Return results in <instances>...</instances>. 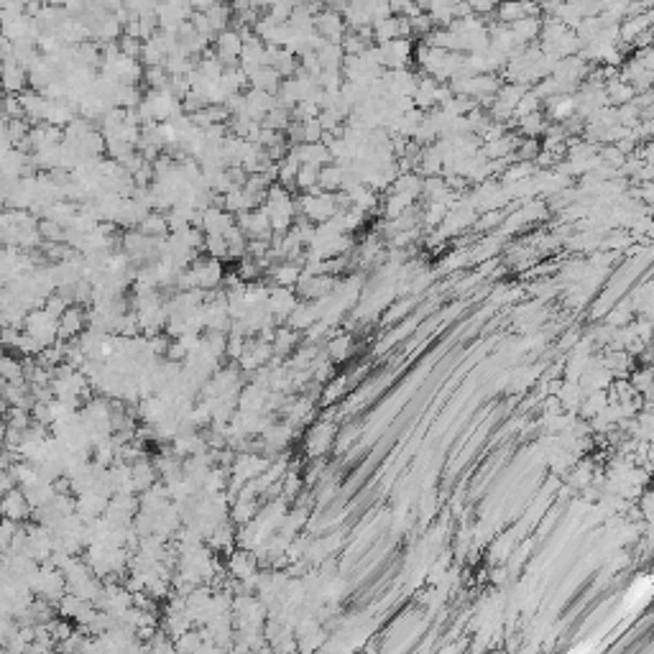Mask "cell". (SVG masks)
Wrapping results in <instances>:
<instances>
[{"label":"cell","instance_id":"83f0119b","mask_svg":"<svg viewBox=\"0 0 654 654\" xmlns=\"http://www.w3.org/2000/svg\"><path fill=\"white\" fill-rule=\"evenodd\" d=\"M197 70L205 74V77H210V79H220L223 74H225V64L220 61V57L215 54V49H207L205 54H200L197 57Z\"/></svg>","mask_w":654,"mask_h":654},{"label":"cell","instance_id":"2e32d148","mask_svg":"<svg viewBox=\"0 0 654 654\" xmlns=\"http://www.w3.org/2000/svg\"><path fill=\"white\" fill-rule=\"evenodd\" d=\"M511 31H514L519 46H529L532 41H537L542 34V18L540 16H527L522 21L511 23Z\"/></svg>","mask_w":654,"mask_h":654},{"label":"cell","instance_id":"603a6c76","mask_svg":"<svg viewBox=\"0 0 654 654\" xmlns=\"http://www.w3.org/2000/svg\"><path fill=\"white\" fill-rule=\"evenodd\" d=\"M297 192L299 194H320L325 192L323 187H320V166H312V164H302L299 166V174H297Z\"/></svg>","mask_w":654,"mask_h":654},{"label":"cell","instance_id":"1f68e13d","mask_svg":"<svg viewBox=\"0 0 654 654\" xmlns=\"http://www.w3.org/2000/svg\"><path fill=\"white\" fill-rule=\"evenodd\" d=\"M634 85L631 82H624V79H611L609 88H606V95H609V103H616V105H624V103H631L634 100Z\"/></svg>","mask_w":654,"mask_h":654},{"label":"cell","instance_id":"7dc6e473","mask_svg":"<svg viewBox=\"0 0 654 654\" xmlns=\"http://www.w3.org/2000/svg\"><path fill=\"white\" fill-rule=\"evenodd\" d=\"M414 3H417L422 10H429V6H432V0H414Z\"/></svg>","mask_w":654,"mask_h":654},{"label":"cell","instance_id":"9a60e30c","mask_svg":"<svg viewBox=\"0 0 654 654\" xmlns=\"http://www.w3.org/2000/svg\"><path fill=\"white\" fill-rule=\"evenodd\" d=\"M317 320H320V312H317L314 302H299V305L294 307V312L287 317V325L289 327H294V330H299V332H305V330H309Z\"/></svg>","mask_w":654,"mask_h":654},{"label":"cell","instance_id":"7402d4cb","mask_svg":"<svg viewBox=\"0 0 654 654\" xmlns=\"http://www.w3.org/2000/svg\"><path fill=\"white\" fill-rule=\"evenodd\" d=\"M527 16H529L527 13V0H501L496 8V21L498 23H506V26H511V23H516V21H522Z\"/></svg>","mask_w":654,"mask_h":654},{"label":"cell","instance_id":"8d00e7d4","mask_svg":"<svg viewBox=\"0 0 654 654\" xmlns=\"http://www.w3.org/2000/svg\"><path fill=\"white\" fill-rule=\"evenodd\" d=\"M345 386H348V376H338L332 378L330 384H325V391L320 396V404H335L345 394Z\"/></svg>","mask_w":654,"mask_h":654},{"label":"cell","instance_id":"30bf717a","mask_svg":"<svg viewBox=\"0 0 654 654\" xmlns=\"http://www.w3.org/2000/svg\"><path fill=\"white\" fill-rule=\"evenodd\" d=\"M88 327V309L82 305H70L59 317V340H74Z\"/></svg>","mask_w":654,"mask_h":654},{"label":"cell","instance_id":"f1b7e54d","mask_svg":"<svg viewBox=\"0 0 654 654\" xmlns=\"http://www.w3.org/2000/svg\"><path fill=\"white\" fill-rule=\"evenodd\" d=\"M276 100H279V105L287 108V110H292V108L302 100V90H299L297 77H287L281 82V88L276 90Z\"/></svg>","mask_w":654,"mask_h":654},{"label":"cell","instance_id":"8fae6325","mask_svg":"<svg viewBox=\"0 0 654 654\" xmlns=\"http://www.w3.org/2000/svg\"><path fill=\"white\" fill-rule=\"evenodd\" d=\"M31 511H34V506H31V501H28L26 491L21 489H10L8 493H3V514L8 516V519H13V522H26V519H31Z\"/></svg>","mask_w":654,"mask_h":654},{"label":"cell","instance_id":"cb8c5ba5","mask_svg":"<svg viewBox=\"0 0 654 654\" xmlns=\"http://www.w3.org/2000/svg\"><path fill=\"white\" fill-rule=\"evenodd\" d=\"M317 57H320V64L323 70H343V61H345V49L343 44H335V41H327L317 49Z\"/></svg>","mask_w":654,"mask_h":654},{"label":"cell","instance_id":"7bdbcfd3","mask_svg":"<svg viewBox=\"0 0 654 654\" xmlns=\"http://www.w3.org/2000/svg\"><path fill=\"white\" fill-rule=\"evenodd\" d=\"M269 16H274L276 21H281V23H287L289 18H292V13H294V6L289 3V0H279V3H274L269 10H266Z\"/></svg>","mask_w":654,"mask_h":654},{"label":"cell","instance_id":"ee69618b","mask_svg":"<svg viewBox=\"0 0 654 654\" xmlns=\"http://www.w3.org/2000/svg\"><path fill=\"white\" fill-rule=\"evenodd\" d=\"M394 16V8H391V0H376L374 3V23L376 21H384V18Z\"/></svg>","mask_w":654,"mask_h":654},{"label":"cell","instance_id":"7a4b0ae2","mask_svg":"<svg viewBox=\"0 0 654 654\" xmlns=\"http://www.w3.org/2000/svg\"><path fill=\"white\" fill-rule=\"evenodd\" d=\"M197 276V287L200 289H220L223 281H225V269H223V261L220 258H212V256H197L194 263L190 266Z\"/></svg>","mask_w":654,"mask_h":654},{"label":"cell","instance_id":"d6986e66","mask_svg":"<svg viewBox=\"0 0 654 654\" xmlns=\"http://www.w3.org/2000/svg\"><path fill=\"white\" fill-rule=\"evenodd\" d=\"M141 233H146L151 238H166L172 233V225H169V215H164L161 210H151L149 215L143 218V223L139 225Z\"/></svg>","mask_w":654,"mask_h":654},{"label":"cell","instance_id":"7c38bea8","mask_svg":"<svg viewBox=\"0 0 654 654\" xmlns=\"http://www.w3.org/2000/svg\"><path fill=\"white\" fill-rule=\"evenodd\" d=\"M3 79H6L8 95H21V92L31 90L28 88V70L16 59L3 61Z\"/></svg>","mask_w":654,"mask_h":654},{"label":"cell","instance_id":"c3c4849f","mask_svg":"<svg viewBox=\"0 0 654 654\" xmlns=\"http://www.w3.org/2000/svg\"><path fill=\"white\" fill-rule=\"evenodd\" d=\"M46 3H52V6H64L67 0H46Z\"/></svg>","mask_w":654,"mask_h":654},{"label":"cell","instance_id":"4fadbf2b","mask_svg":"<svg viewBox=\"0 0 654 654\" xmlns=\"http://www.w3.org/2000/svg\"><path fill=\"white\" fill-rule=\"evenodd\" d=\"M266 274H269V279L274 281V287H297V281L302 279V274H305V266L297 261H281V263H274Z\"/></svg>","mask_w":654,"mask_h":654},{"label":"cell","instance_id":"9c48e42d","mask_svg":"<svg viewBox=\"0 0 654 654\" xmlns=\"http://www.w3.org/2000/svg\"><path fill=\"white\" fill-rule=\"evenodd\" d=\"M238 225L248 238H271L274 230H271V218L263 212L261 207L256 210H245L238 215Z\"/></svg>","mask_w":654,"mask_h":654},{"label":"cell","instance_id":"ba28073f","mask_svg":"<svg viewBox=\"0 0 654 654\" xmlns=\"http://www.w3.org/2000/svg\"><path fill=\"white\" fill-rule=\"evenodd\" d=\"M289 154L297 159L299 164H312V166H327L332 161V154L327 149V143L317 141V143H292Z\"/></svg>","mask_w":654,"mask_h":654},{"label":"cell","instance_id":"e575fe53","mask_svg":"<svg viewBox=\"0 0 654 654\" xmlns=\"http://www.w3.org/2000/svg\"><path fill=\"white\" fill-rule=\"evenodd\" d=\"M292 110H287V108H281V105H276L274 110H271L266 118L261 121V125H266V128H274V131H284L287 133V128L292 125Z\"/></svg>","mask_w":654,"mask_h":654},{"label":"cell","instance_id":"f6af8a7d","mask_svg":"<svg viewBox=\"0 0 654 654\" xmlns=\"http://www.w3.org/2000/svg\"><path fill=\"white\" fill-rule=\"evenodd\" d=\"M637 59L644 64L646 70H652L654 72V44H649V46H644V49H639L637 52Z\"/></svg>","mask_w":654,"mask_h":654},{"label":"cell","instance_id":"ac0fdd59","mask_svg":"<svg viewBox=\"0 0 654 654\" xmlns=\"http://www.w3.org/2000/svg\"><path fill=\"white\" fill-rule=\"evenodd\" d=\"M258 511H261V504L256 498H236V504L230 506V522L245 527L258 516Z\"/></svg>","mask_w":654,"mask_h":654},{"label":"cell","instance_id":"3957f363","mask_svg":"<svg viewBox=\"0 0 654 654\" xmlns=\"http://www.w3.org/2000/svg\"><path fill=\"white\" fill-rule=\"evenodd\" d=\"M215 54L220 57V61L225 67H238L241 64V54H243V36L238 28H225L215 36V44H212Z\"/></svg>","mask_w":654,"mask_h":654},{"label":"cell","instance_id":"44dd1931","mask_svg":"<svg viewBox=\"0 0 654 654\" xmlns=\"http://www.w3.org/2000/svg\"><path fill=\"white\" fill-rule=\"evenodd\" d=\"M281 82H284V77L279 74L276 67H258V70L251 74V88L266 90V92H274V95H276V90L281 88Z\"/></svg>","mask_w":654,"mask_h":654},{"label":"cell","instance_id":"d590c367","mask_svg":"<svg viewBox=\"0 0 654 654\" xmlns=\"http://www.w3.org/2000/svg\"><path fill=\"white\" fill-rule=\"evenodd\" d=\"M205 253L220 261H227V238L220 233H207L205 236Z\"/></svg>","mask_w":654,"mask_h":654},{"label":"cell","instance_id":"4316f807","mask_svg":"<svg viewBox=\"0 0 654 654\" xmlns=\"http://www.w3.org/2000/svg\"><path fill=\"white\" fill-rule=\"evenodd\" d=\"M414 194H407V192H391L389 197H386L384 202V215L389 220L399 218V215H404L407 210H411V205H414Z\"/></svg>","mask_w":654,"mask_h":654},{"label":"cell","instance_id":"5b68a950","mask_svg":"<svg viewBox=\"0 0 654 654\" xmlns=\"http://www.w3.org/2000/svg\"><path fill=\"white\" fill-rule=\"evenodd\" d=\"M314 31L323 36V39H327V41L340 44L343 36L348 34V23H345L343 13H338V10H332V8H323L314 16Z\"/></svg>","mask_w":654,"mask_h":654},{"label":"cell","instance_id":"4dcf8cb0","mask_svg":"<svg viewBox=\"0 0 654 654\" xmlns=\"http://www.w3.org/2000/svg\"><path fill=\"white\" fill-rule=\"evenodd\" d=\"M39 233L44 238V243H67V225H61L52 218L39 220Z\"/></svg>","mask_w":654,"mask_h":654},{"label":"cell","instance_id":"ffe728a7","mask_svg":"<svg viewBox=\"0 0 654 654\" xmlns=\"http://www.w3.org/2000/svg\"><path fill=\"white\" fill-rule=\"evenodd\" d=\"M325 348L327 350H323V353L330 358L332 363H343V360H348L350 353H353V338H350V335H338V332H335V335L327 338Z\"/></svg>","mask_w":654,"mask_h":654},{"label":"cell","instance_id":"bcb514c9","mask_svg":"<svg viewBox=\"0 0 654 654\" xmlns=\"http://www.w3.org/2000/svg\"><path fill=\"white\" fill-rule=\"evenodd\" d=\"M642 156L646 159V164H654V141H649L644 149H642Z\"/></svg>","mask_w":654,"mask_h":654},{"label":"cell","instance_id":"484cf974","mask_svg":"<svg viewBox=\"0 0 654 654\" xmlns=\"http://www.w3.org/2000/svg\"><path fill=\"white\" fill-rule=\"evenodd\" d=\"M516 128H519V133L527 136V139H537V136L544 133V128H547V118H544L542 110H534V113L529 115L516 118Z\"/></svg>","mask_w":654,"mask_h":654},{"label":"cell","instance_id":"8992f818","mask_svg":"<svg viewBox=\"0 0 654 654\" xmlns=\"http://www.w3.org/2000/svg\"><path fill=\"white\" fill-rule=\"evenodd\" d=\"M299 302H302V299H299L294 287H271L266 307H269L271 314L276 317V323H287V317L294 312V307H297Z\"/></svg>","mask_w":654,"mask_h":654},{"label":"cell","instance_id":"ab89813d","mask_svg":"<svg viewBox=\"0 0 654 654\" xmlns=\"http://www.w3.org/2000/svg\"><path fill=\"white\" fill-rule=\"evenodd\" d=\"M504 220H506L504 210H489V212H483V215L476 220V227H478L480 233H489V230H496L498 225H504Z\"/></svg>","mask_w":654,"mask_h":654},{"label":"cell","instance_id":"d6a6232c","mask_svg":"<svg viewBox=\"0 0 654 654\" xmlns=\"http://www.w3.org/2000/svg\"><path fill=\"white\" fill-rule=\"evenodd\" d=\"M210 21H212V28L215 31H225V28H233V8H230V3H218V6H212V8L207 10Z\"/></svg>","mask_w":654,"mask_h":654},{"label":"cell","instance_id":"6da1fadb","mask_svg":"<svg viewBox=\"0 0 654 654\" xmlns=\"http://www.w3.org/2000/svg\"><path fill=\"white\" fill-rule=\"evenodd\" d=\"M335 435H338V427H335L332 422H327V419L312 425L309 432H307V437H305L307 458H309V460H314V458H325L327 450H330V445H332V440H335Z\"/></svg>","mask_w":654,"mask_h":654},{"label":"cell","instance_id":"d4e9b609","mask_svg":"<svg viewBox=\"0 0 654 654\" xmlns=\"http://www.w3.org/2000/svg\"><path fill=\"white\" fill-rule=\"evenodd\" d=\"M343 182H345V166L330 161L327 166L320 169V187L325 192H340Z\"/></svg>","mask_w":654,"mask_h":654},{"label":"cell","instance_id":"f35d334b","mask_svg":"<svg viewBox=\"0 0 654 654\" xmlns=\"http://www.w3.org/2000/svg\"><path fill=\"white\" fill-rule=\"evenodd\" d=\"M343 49H345V54H353V57H358V54H363L371 46V41H366L363 36L358 34V31H353V28H348V34L343 36Z\"/></svg>","mask_w":654,"mask_h":654},{"label":"cell","instance_id":"b9f144b4","mask_svg":"<svg viewBox=\"0 0 654 654\" xmlns=\"http://www.w3.org/2000/svg\"><path fill=\"white\" fill-rule=\"evenodd\" d=\"M118 46H121V52L125 54V57H133V59H141V52H143V39H136V36H121V41H118Z\"/></svg>","mask_w":654,"mask_h":654},{"label":"cell","instance_id":"60d3db41","mask_svg":"<svg viewBox=\"0 0 654 654\" xmlns=\"http://www.w3.org/2000/svg\"><path fill=\"white\" fill-rule=\"evenodd\" d=\"M320 105L317 103H312V100H299L294 108H292V118L294 121H312V118H317L320 115Z\"/></svg>","mask_w":654,"mask_h":654},{"label":"cell","instance_id":"e0dca14e","mask_svg":"<svg viewBox=\"0 0 654 654\" xmlns=\"http://www.w3.org/2000/svg\"><path fill=\"white\" fill-rule=\"evenodd\" d=\"M159 478H161V476H159L156 465H154V460H151L149 455L133 462V480H136V489L139 491L151 489L154 483H159Z\"/></svg>","mask_w":654,"mask_h":654},{"label":"cell","instance_id":"52a82bcc","mask_svg":"<svg viewBox=\"0 0 654 654\" xmlns=\"http://www.w3.org/2000/svg\"><path fill=\"white\" fill-rule=\"evenodd\" d=\"M236 225H238V215L227 212L225 207L210 205V207H205L200 212V227L205 233H220V236H225L227 230Z\"/></svg>","mask_w":654,"mask_h":654},{"label":"cell","instance_id":"277c9868","mask_svg":"<svg viewBox=\"0 0 654 654\" xmlns=\"http://www.w3.org/2000/svg\"><path fill=\"white\" fill-rule=\"evenodd\" d=\"M381 54H384V67L386 70H404L409 67L411 57H414V39L411 36H399L389 44H378Z\"/></svg>","mask_w":654,"mask_h":654},{"label":"cell","instance_id":"f546056e","mask_svg":"<svg viewBox=\"0 0 654 654\" xmlns=\"http://www.w3.org/2000/svg\"><path fill=\"white\" fill-rule=\"evenodd\" d=\"M143 97H146V92H141V85H125L123 82L121 88L115 90V105H121V108H139L141 103H143Z\"/></svg>","mask_w":654,"mask_h":654},{"label":"cell","instance_id":"836d02e7","mask_svg":"<svg viewBox=\"0 0 654 654\" xmlns=\"http://www.w3.org/2000/svg\"><path fill=\"white\" fill-rule=\"evenodd\" d=\"M169 79H172V74L166 72L164 64H156V67H143V85H146L149 90L169 88Z\"/></svg>","mask_w":654,"mask_h":654},{"label":"cell","instance_id":"74e56055","mask_svg":"<svg viewBox=\"0 0 654 654\" xmlns=\"http://www.w3.org/2000/svg\"><path fill=\"white\" fill-rule=\"evenodd\" d=\"M540 151H542L540 141H537V139H527V136H524V139L516 143L514 154H516V159H519V161H534V159L540 156Z\"/></svg>","mask_w":654,"mask_h":654},{"label":"cell","instance_id":"5bb4252c","mask_svg":"<svg viewBox=\"0 0 654 654\" xmlns=\"http://www.w3.org/2000/svg\"><path fill=\"white\" fill-rule=\"evenodd\" d=\"M271 345H274V356L281 358V360H287L294 350L299 348V330H294V327H276L274 330V340H271Z\"/></svg>","mask_w":654,"mask_h":654}]
</instances>
